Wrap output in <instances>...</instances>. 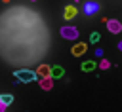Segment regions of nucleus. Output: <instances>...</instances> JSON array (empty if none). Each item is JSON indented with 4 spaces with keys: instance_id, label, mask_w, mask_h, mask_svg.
Here are the masks:
<instances>
[{
    "instance_id": "14",
    "label": "nucleus",
    "mask_w": 122,
    "mask_h": 112,
    "mask_svg": "<svg viewBox=\"0 0 122 112\" xmlns=\"http://www.w3.org/2000/svg\"><path fill=\"white\" fill-rule=\"evenodd\" d=\"M4 110H6V106H4V104H2V101H0V112H4Z\"/></svg>"
},
{
    "instance_id": "3",
    "label": "nucleus",
    "mask_w": 122,
    "mask_h": 112,
    "mask_svg": "<svg viewBox=\"0 0 122 112\" xmlns=\"http://www.w3.org/2000/svg\"><path fill=\"white\" fill-rule=\"evenodd\" d=\"M82 11H84L86 15L97 13V11H99V4H97L95 0H88V2H84V8H82Z\"/></svg>"
},
{
    "instance_id": "2",
    "label": "nucleus",
    "mask_w": 122,
    "mask_h": 112,
    "mask_svg": "<svg viewBox=\"0 0 122 112\" xmlns=\"http://www.w3.org/2000/svg\"><path fill=\"white\" fill-rule=\"evenodd\" d=\"M59 32H61V36L67 38V40H76V38H78V30H76V27H69V25H67V27H61Z\"/></svg>"
},
{
    "instance_id": "11",
    "label": "nucleus",
    "mask_w": 122,
    "mask_h": 112,
    "mask_svg": "<svg viewBox=\"0 0 122 112\" xmlns=\"http://www.w3.org/2000/svg\"><path fill=\"white\" fill-rule=\"evenodd\" d=\"M0 101H2L4 106H10V104L13 103V95H10V93H2V95H0Z\"/></svg>"
},
{
    "instance_id": "18",
    "label": "nucleus",
    "mask_w": 122,
    "mask_h": 112,
    "mask_svg": "<svg viewBox=\"0 0 122 112\" xmlns=\"http://www.w3.org/2000/svg\"><path fill=\"white\" fill-rule=\"evenodd\" d=\"M30 2H34V0H30Z\"/></svg>"
},
{
    "instance_id": "8",
    "label": "nucleus",
    "mask_w": 122,
    "mask_h": 112,
    "mask_svg": "<svg viewBox=\"0 0 122 112\" xmlns=\"http://www.w3.org/2000/svg\"><path fill=\"white\" fill-rule=\"evenodd\" d=\"M76 13H78V9H76L74 6H67V8H65V19H74Z\"/></svg>"
},
{
    "instance_id": "4",
    "label": "nucleus",
    "mask_w": 122,
    "mask_h": 112,
    "mask_svg": "<svg viewBox=\"0 0 122 112\" xmlns=\"http://www.w3.org/2000/svg\"><path fill=\"white\" fill-rule=\"evenodd\" d=\"M105 23H107V28H109V32H112V34H118V32H122V23L120 21H116V19H105Z\"/></svg>"
},
{
    "instance_id": "5",
    "label": "nucleus",
    "mask_w": 122,
    "mask_h": 112,
    "mask_svg": "<svg viewBox=\"0 0 122 112\" xmlns=\"http://www.w3.org/2000/svg\"><path fill=\"white\" fill-rule=\"evenodd\" d=\"M86 49H88V46H86L84 42H78L76 46H72V49H71V53H72L74 57H78V55H82V53H84Z\"/></svg>"
},
{
    "instance_id": "13",
    "label": "nucleus",
    "mask_w": 122,
    "mask_h": 112,
    "mask_svg": "<svg viewBox=\"0 0 122 112\" xmlns=\"http://www.w3.org/2000/svg\"><path fill=\"white\" fill-rule=\"evenodd\" d=\"M99 66H101V68H109V66H111V63H109L107 59H103V61L99 63Z\"/></svg>"
},
{
    "instance_id": "6",
    "label": "nucleus",
    "mask_w": 122,
    "mask_h": 112,
    "mask_svg": "<svg viewBox=\"0 0 122 112\" xmlns=\"http://www.w3.org/2000/svg\"><path fill=\"white\" fill-rule=\"evenodd\" d=\"M63 74H65V68L63 66H57V65L55 66H50V76L51 78H61Z\"/></svg>"
},
{
    "instance_id": "12",
    "label": "nucleus",
    "mask_w": 122,
    "mask_h": 112,
    "mask_svg": "<svg viewBox=\"0 0 122 112\" xmlns=\"http://www.w3.org/2000/svg\"><path fill=\"white\" fill-rule=\"evenodd\" d=\"M99 38H101V34H99V32H92V34H90V42H92V44L99 42Z\"/></svg>"
},
{
    "instance_id": "10",
    "label": "nucleus",
    "mask_w": 122,
    "mask_h": 112,
    "mask_svg": "<svg viewBox=\"0 0 122 112\" xmlns=\"http://www.w3.org/2000/svg\"><path fill=\"white\" fill-rule=\"evenodd\" d=\"M51 80H53V78H50V76H48V78H40V87H42V89H51V85H53Z\"/></svg>"
},
{
    "instance_id": "15",
    "label": "nucleus",
    "mask_w": 122,
    "mask_h": 112,
    "mask_svg": "<svg viewBox=\"0 0 122 112\" xmlns=\"http://www.w3.org/2000/svg\"><path fill=\"white\" fill-rule=\"evenodd\" d=\"M118 49H120V51H122V42H118Z\"/></svg>"
},
{
    "instance_id": "9",
    "label": "nucleus",
    "mask_w": 122,
    "mask_h": 112,
    "mask_svg": "<svg viewBox=\"0 0 122 112\" xmlns=\"http://www.w3.org/2000/svg\"><path fill=\"white\" fill-rule=\"evenodd\" d=\"M95 66H97L95 61H84V63H82V70H84V72H92Z\"/></svg>"
},
{
    "instance_id": "16",
    "label": "nucleus",
    "mask_w": 122,
    "mask_h": 112,
    "mask_svg": "<svg viewBox=\"0 0 122 112\" xmlns=\"http://www.w3.org/2000/svg\"><path fill=\"white\" fill-rule=\"evenodd\" d=\"M4 2H10V0H4Z\"/></svg>"
},
{
    "instance_id": "7",
    "label": "nucleus",
    "mask_w": 122,
    "mask_h": 112,
    "mask_svg": "<svg viewBox=\"0 0 122 112\" xmlns=\"http://www.w3.org/2000/svg\"><path fill=\"white\" fill-rule=\"evenodd\" d=\"M36 76H40V78H48V76H50V66H48V65H40L38 70H36ZM50 78H51V76H50Z\"/></svg>"
},
{
    "instance_id": "17",
    "label": "nucleus",
    "mask_w": 122,
    "mask_h": 112,
    "mask_svg": "<svg viewBox=\"0 0 122 112\" xmlns=\"http://www.w3.org/2000/svg\"><path fill=\"white\" fill-rule=\"evenodd\" d=\"M74 2H78V0H74Z\"/></svg>"
},
{
    "instance_id": "1",
    "label": "nucleus",
    "mask_w": 122,
    "mask_h": 112,
    "mask_svg": "<svg viewBox=\"0 0 122 112\" xmlns=\"http://www.w3.org/2000/svg\"><path fill=\"white\" fill-rule=\"evenodd\" d=\"M13 78H15V82L29 84V82L36 80L38 76H36V72H34V70H27V68H23V70H15V72H13Z\"/></svg>"
}]
</instances>
